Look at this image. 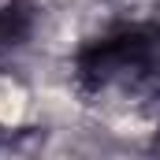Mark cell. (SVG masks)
I'll return each mask as SVG.
<instances>
[{
  "label": "cell",
  "instance_id": "obj_2",
  "mask_svg": "<svg viewBox=\"0 0 160 160\" xmlns=\"http://www.w3.org/2000/svg\"><path fill=\"white\" fill-rule=\"evenodd\" d=\"M41 19L38 0H0V52L22 48Z\"/></svg>",
  "mask_w": 160,
  "mask_h": 160
},
{
  "label": "cell",
  "instance_id": "obj_1",
  "mask_svg": "<svg viewBox=\"0 0 160 160\" xmlns=\"http://www.w3.org/2000/svg\"><path fill=\"white\" fill-rule=\"evenodd\" d=\"M75 82L93 101L160 108V26L138 22L89 38L75 52Z\"/></svg>",
  "mask_w": 160,
  "mask_h": 160
}]
</instances>
